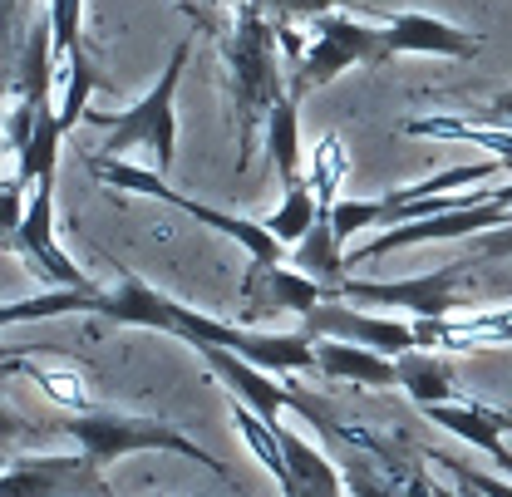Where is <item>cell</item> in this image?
<instances>
[{
	"instance_id": "1",
	"label": "cell",
	"mask_w": 512,
	"mask_h": 497,
	"mask_svg": "<svg viewBox=\"0 0 512 497\" xmlns=\"http://www.w3.org/2000/svg\"><path fill=\"white\" fill-rule=\"evenodd\" d=\"M114 325H143V330H163L178 335L183 345H222L237 350L242 360H252L271 374H316V335L306 330H252V325H227L217 315H202L173 301L168 291L148 286L143 276L124 271L114 291H99V311Z\"/></svg>"
},
{
	"instance_id": "2",
	"label": "cell",
	"mask_w": 512,
	"mask_h": 497,
	"mask_svg": "<svg viewBox=\"0 0 512 497\" xmlns=\"http://www.w3.org/2000/svg\"><path fill=\"white\" fill-rule=\"evenodd\" d=\"M227 94H232V124H237V173H247L256 148V133L266 128L271 109L291 94V79L281 69V35L261 15V5H242L227 35Z\"/></svg>"
},
{
	"instance_id": "3",
	"label": "cell",
	"mask_w": 512,
	"mask_h": 497,
	"mask_svg": "<svg viewBox=\"0 0 512 497\" xmlns=\"http://www.w3.org/2000/svg\"><path fill=\"white\" fill-rule=\"evenodd\" d=\"M55 434H69L79 443V453H89L99 468L119 463L128 453H183L192 463H202L207 473L227 478V468L207 448H197L183 429H173L163 419H143V414H119V409H94L89 404L79 414H64L60 424H55Z\"/></svg>"
},
{
	"instance_id": "4",
	"label": "cell",
	"mask_w": 512,
	"mask_h": 497,
	"mask_svg": "<svg viewBox=\"0 0 512 497\" xmlns=\"http://www.w3.org/2000/svg\"><path fill=\"white\" fill-rule=\"evenodd\" d=\"M192 60V35H183L173 50H168V64L158 74V84L133 104L124 114H84V124L104 128V153H124V148H153L158 158V173L173 168L178 158V84H183V69Z\"/></svg>"
},
{
	"instance_id": "5",
	"label": "cell",
	"mask_w": 512,
	"mask_h": 497,
	"mask_svg": "<svg viewBox=\"0 0 512 497\" xmlns=\"http://www.w3.org/2000/svg\"><path fill=\"white\" fill-rule=\"evenodd\" d=\"M89 168H94L99 183L119 187V192H138V197H153V202H168V207L197 217L207 232H222L227 242H237V247L247 251V261H291V247H286L266 222L242 217V212H217V207H207V202H197V197H183L178 187L163 183V173H143V168H133V163H119L114 153H89Z\"/></svg>"
},
{
	"instance_id": "6",
	"label": "cell",
	"mask_w": 512,
	"mask_h": 497,
	"mask_svg": "<svg viewBox=\"0 0 512 497\" xmlns=\"http://www.w3.org/2000/svg\"><path fill=\"white\" fill-rule=\"evenodd\" d=\"M394 60V45L384 35V25H365V20H345V15H316L311 20V40L296 55L291 69V94L306 99L325 89L330 79L360 69V64H384Z\"/></svg>"
},
{
	"instance_id": "7",
	"label": "cell",
	"mask_w": 512,
	"mask_h": 497,
	"mask_svg": "<svg viewBox=\"0 0 512 497\" xmlns=\"http://www.w3.org/2000/svg\"><path fill=\"white\" fill-rule=\"evenodd\" d=\"M468 261H448L429 276H409V281H365V276H345L335 286L330 301H355V306H370V311H404L409 320H434V315H453L468 306L463 296V281H468Z\"/></svg>"
},
{
	"instance_id": "8",
	"label": "cell",
	"mask_w": 512,
	"mask_h": 497,
	"mask_svg": "<svg viewBox=\"0 0 512 497\" xmlns=\"http://www.w3.org/2000/svg\"><path fill=\"white\" fill-rule=\"evenodd\" d=\"M0 497H114L89 453H30L0 468Z\"/></svg>"
},
{
	"instance_id": "9",
	"label": "cell",
	"mask_w": 512,
	"mask_h": 497,
	"mask_svg": "<svg viewBox=\"0 0 512 497\" xmlns=\"http://www.w3.org/2000/svg\"><path fill=\"white\" fill-rule=\"evenodd\" d=\"M301 330L306 335H330V340H355V345H370L389 360L419 350V335H414V320H394L384 311L370 306H355V301H320L311 315H301Z\"/></svg>"
},
{
	"instance_id": "10",
	"label": "cell",
	"mask_w": 512,
	"mask_h": 497,
	"mask_svg": "<svg viewBox=\"0 0 512 497\" xmlns=\"http://www.w3.org/2000/svg\"><path fill=\"white\" fill-rule=\"evenodd\" d=\"M5 242H10V251H20L25 261H35V271H40L45 281L74 286V291H99V286L60 251V242H55V178H40V183L30 187L25 217H20V227H15Z\"/></svg>"
},
{
	"instance_id": "11",
	"label": "cell",
	"mask_w": 512,
	"mask_h": 497,
	"mask_svg": "<svg viewBox=\"0 0 512 497\" xmlns=\"http://www.w3.org/2000/svg\"><path fill=\"white\" fill-rule=\"evenodd\" d=\"M320 301H330V291L291 261H252L242 276V325L266 315H311Z\"/></svg>"
},
{
	"instance_id": "12",
	"label": "cell",
	"mask_w": 512,
	"mask_h": 497,
	"mask_svg": "<svg viewBox=\"0 0 512 497\" xmlns=\"http://www.w3.org/2000/svg\"><path fill=\"white\" fill-rule=\"evenodd\" d=\"M384 35L394 45V60L399 55H434V60H473L483 50V35L473 30H458L429 10H394L384 20Z\"/></svg>"
},
{
	"instance_id": "13",
	"label": "cell",
	"mask_w": 512,
	"mask_h": 497,
	"mask_svg": "<svg viewBox=\"0 0 512 497\" xmlns=\"http://www.w3.org/2000/svg\"><path fill=\"white\" fill-rule=\"evenodd\" d=\"M316 374L345 379V384H365V389H394L399 384V360H389V355L370 350V345H355V340L316 335Z\"/></svg>"
},
{
	"instance_id": "14",
	"label": "cell",
	"mask_w": 512,
	"mask_h": 497,
	"mask_svg": "<svg viewBox=\"0 0 512 497\" xmlns=\"http://www.w3.org/2000/svg\"><path fill=\"white\" fill-rule=\"evenodd\" d=\"M281 453H286V478L276 483L281 497H345L350 493L345 488V473L301 434L281 429Z\"/></svg>"
},
{
	"instance_id": "15",
	"label": "cell",
	"mask_w": 512,
	"mask_h": 497,
	"mask_svg": "<svg viewBox=\"0 0 512 497\" xmlns=\"http://www.w3.org/2000/svg\"><path fill=\"white\" fill-rule=\"evenodd\" d=\"M261 138H266V158H271L276 178L286 187L306 183V173H301V99H296V94H286V99L271 109Z\"/></svg>"
},
{
	"instance_id": "16",
	"label": "cell",
	"mask_w": 512,
	"mask_h": 497,
	"mask_svg": "<svg viewBox=\"0 0 512 497\" xmlns=\"http://www.w3.org/2000/svg\"><path fill=\"white\" fill-rule=\"evenodd\" d=\"M399 389H404L419 409L458 399V379H453L444 355H434V350H409V355H399Z\"/></svg>"
},
{
	"instance_id": "17",
	"label": "cell",
	"mask_w": 512,
	"mask_h": 497,
	"mask_svg": "<svg viewBox=\"0 0 512 497\" xmlns=\"http://www.w3.org/2000/svg\"><path fill=\"white\" fill-rule=\"evenodd\" d=\"M340 247H345V242L335 237L330 217H320L316 227H311V232H306V237L291 247V266H296V271H306V276H316L320 286L335 296V286L350 276V261L340 256Z\"/></svg>"
},
{
	"instance_id": "18",
	"label": "cell",
	"mask_w": 512,
	"mask_h": 497,
	"mask_svg": "<svg viewBox=\"0 0 512 497\" xmlns=\"http://www.w3.org/2000/svg\"><path fill=\"white\" fill-rule=\"evenodd\" d=\"M60 138H64V128H60V114H55V104L45 99L40 104V119H35V133H30V143L15 153V163H20V183L25 187H35L40 178H55L60 173Z\"/></svg>"
},
{
	"instance_id": "19",
	"label": "cell",
	"mask_w": 512,
	"mask_h": 497,
	"mask_svg": "<svg viewBox=\"0 0 512 497\" xmlns=\"http://www.w3.org/2000/svg\"><path fill=\"white\" fill-rule=\"evenodd\" d=\"M74 311H99V291H40V296H25V301H0V325H25V320H55V315H74Z\"/></svg>"
},
{
	"instance_id": "20",
	"label": "cell",
	"mask_w": 512,
	"mask_h": 497,
	"mask_svg": "<svg viewBox=\"0 0 512 497\" xmlns=\"http://www.w3.org/2000/svg\"><path fill=\"white\" fill-rule=\"evenodd\" d=\"M64 74H69V84H64V109H55V114H60V128L69 133V128L89 114V99H94L99 89H109V79H104L99 64L89 60L84 45H79L74 55H64Z\"/></svg>"
},
{
	"instance_id": "21",
	"label": "cell",
	"mask_w": 512,
	"mask_h": 497,
	"mask_svg": "<svg viewBox=\"0 0 512 497\" xmlns=\"http://www.w3.org/2000/svg\"><path fill=\"white\" fill-rule=\"evenodd\" d=\"M320 217H325V212H320L311 183H291V187H286V197H281V207L266 217V227H271L286 247H296V242H301V237L316 227Z\"/></svg>"
},
{
	"instance_id": "22",
	"label": "cell",
	"mask_w": 512,
	"mask_h": 497,
	"mask_svg": "<svg viewBox=\"0 0 512 497\" xmlns=\"http://www.w3.org/2000/svg\"><path fill=\"white\" fill-rule=\"evenodd\" d=\"M340 178H345V148H340L335 138H325L316 148V158H311V178H306L325 217H330L335 202H340Z\"/></svg>"
},
{
	"instance_id": "23",
	"label": "cell",
	"mask_w": 512,
	"mask_h": 497,
	"mask_svg": "<svg viewBox=\"0 0 512 497\" xmlns=\"http://www.w3.org/2000/svg\"><path fill=\"white\" fill-rule=\"evenodd\" d=\"M434 463H439V468H448V473H453V483H458L468 497H512V478L483 473V468L458 463V458H448V453H434Z\"/></svg>"
},
{
	"instance_id": "24",
	"label": "cell",
	"mask_w": 512,
	"mask_h": 497,
	"mask_svg": "<svg viewBox=\"0 0 512 497\" xmlns=\"http://www.w3.org/2000/svg\"><path fill=\"white\" fill-rule=\"evenodd\" d=\"M45 15H50V30H55V50H60V60L64 55H74V50L84 45V0H50Z\"/></svg>"
},
{
	"instance_id": "25",
	"label": "cell",
	"mask_w": 512,
	"mask_h": 497,
	"mask_svg": "<svg viewBox=\"0 0 512 497\" xmlns=\"http://www.w3.org/2000/svg\"><path fill=\"white\" fill-rule=\"evenodd\" d=\"M25 10L30 0H0V74L10 79L15 74V55H20V40H25Z\"/></svg>"
},
{
	"instance_id": "26",
	"label": "cell",
	"mask_w": 512,
	"mask_h": 497,
	"mask_svg": "<svg viewBox=\"0 0 512 497\" xmlns=\"http://www.w3.org/2000/svg\"><path fill=\"white\" fill-rule=\"evenodd\" d=\"M503 256H512V222L498 227V232L473 237V251H468L463 261H468V271H483V266H493V261H503Z\"/></svg>"
},
{
	"instance_id": "27",
	"label": "cell",
	"mask_w": 512,
	"mask_h": 497,
	"mask_svg": "<svg viewBox=\"0 0 512 497\" xmlns=\"http://www.w3.org/2000/svg\"><path fill=\"white\" fill-rule=\"evenodd\" d=\"M345 488H350V497H404L384 473H375L370 463H350V468H345Z\"/></svg>"
},
{
	"instance_id": "28",
	"label": "cell",
	"mask_w": 512,
	"mask_h": 497,
	"mask_svg": "<svg viewBox=\"0 0 512 497\" xmlns=\"http://www.w3.org/2000/svg\"><path fill=\"white\" fill-rule=\"evenodd\" d=\"M266 15H286V20H316V15H330L340 0H252Z\"/></svg>"
},
{
	"instance_id": "29",
	"label": "cell",
	"mask_w": 512,
	"mask_h": 497,
	"mask_svg": "<svg viewBox=\"0 0 512 497\" xmlns=\"http://www.w3.org/2000/svg\"><path fill=\"white\" fill-rule=\"evenodd\" d=\"M25 183L20 178H10V183H0V237H10L15 227H20V217H25Z\"/></svg>"
},
{
	"instance_id": "30",
	"label": "cell",
	"mask_w": 512,
	"mask_h": 497,
	"mask_svg": "<svg viewBox=\"0 0 512 497\" xmlns=\"http://www.w3.org/2000/svg\"><path fill=\"white\" fill-rule=\"evenodd\" d=\"M45 429H35V424H25V419H15L10 409H0V453L10 448V443H20V438H40Z\"/></svg>"
},
{
	"instance_id": "31",
	"label": "cell",
	"mask_w": 512,
	"mask_h": 497,
	"mask_svg": "<svg viewBox=\"0 0 512 497\" xmlns=\"http://www.w3.org/2000/svg\"><path fill=\"white\" fill-rule=\"evenodd\" d=\"M30 360V350H10V345H0V365H25Z\"/></svg>"
},
{
	"instance_id": "32",
	"label": "cell",
	"mask_w": 512,
	"mask_h": 497,
	"mask_svg": "<svg viewBox=\"0 0 512 497\" xmlns=\"http://www.w3.org/2000/svg\"><path fill=\"white\" fill-rule=\"evenodd\" d=\"M5 94H10V79L0 74V153H5Z\"/></svg>"
},
{
	"instance_id": "33",
	"label": "cell",
	"mask_w": 512,
	"mask_h": 497,
	"mask_svg": "<svg viewBox=\"0 0 512 497\" xmlns=\"http://www.w3.org/2000/svg\"><path fill=\"white\" fill-rule=\"evenodd\" d=\"M498 419H503V434H512V409H498Z\"/></svg>"
}]
</instances>
